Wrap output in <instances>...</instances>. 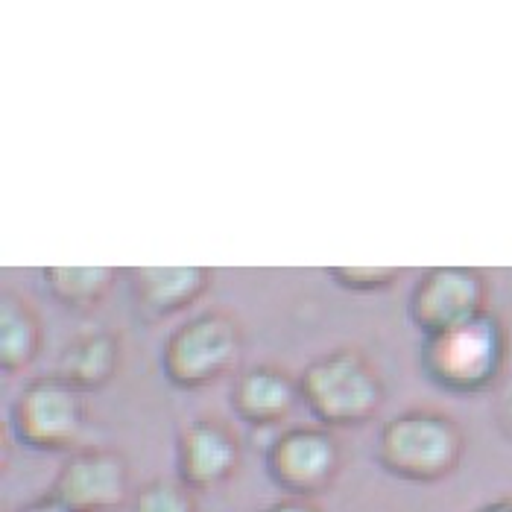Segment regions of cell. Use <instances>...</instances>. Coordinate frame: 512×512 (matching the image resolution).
Returning a JSON list of instances; mask_svg holds the SVG:
<instances>
[{"mask_svg": "<svg viewBox=\"0 0 512 512\" xmlns=\"http://www.w3.org/2000/svg\"><path fill=\"white\" fill-rule=\"evenodd\" d=\"M120 363V340L112 331H88L71 340L59 357V375L79 393L106 387Z\"/></svg>", "mask_w": 512, "mask_h": 512, "instance_id": "obj_12", "label": "cell"}, {"mask_svg": "<svg viewBox=\"0 0 512 512\" xmlns=\"http://www.w3.org/2000/svg\"><path fill=\"white\" fill-rule=\"evenodd\" d=\"M39 314L27 305L21 293L3 290L0 299V363L3 372H21L27 369L41 346Z\"/></svg>", "mask_w": 512, "mask_h": 512, "instance_id": "obj_13", "label": "cell"}, {"mask_svg": "<svg viewBox=\"0 0 512 512\" xmlns=\"http://www.w3.org/2000/svg\"><path fill=\"white\" fill-rule=\"evenodd\" d=\"M501 357L504 334L492 316L483 314L454 331L425 340L422 366L439 387L454 393H474L498 375Z\"/></svg>", "mask_w": 512, "mask_h": 512, "instance_id": "obj_4", "label": "cell"}, {"mask_svg": "<svg viewBox=\"0 0 512 512\" xmlns=\"http://www.w3.org/2000/svg\"><path fill=\"white\" fill-rule=\"evenodd\" d=\"M85 398L62 375L30 381L12 404L15 439L33 451H68L85 431Z\"/></svg>", "mask_w": 512, "mask_h": 512, "instance_id": "obj_5", "label": "cell"}, {"mask_svg": "<svg viewBox=\"0 0 512 512\" xmlns=\"http://www.w3.org/2000/svg\"><path fill=\"white\" fill-rule=\"evenodd\" d=\"M115 276L118 270L109 267H47L41 281L59 305L71 311H91L103 302Z\"/></svg>", "mask_w": 512, "mask_h": 512, "instance_id": "obj_14", "label": "cell"}, {"mask_svg": "<svg viewBox=\"0 0 512 512\" xmlns=\"http://www.w3.org/2000/svg\"><path fill=\"white\" fill-rule=\"evenodd\" d=\"M211 273L202 267H138L129 270V287L135 302L153 316H167L197 302L208 290Z\"/></svg>", "mask_w": 512, "mask_h": 512, "instance_id": "obj_11", "label": "cell"}, {"mask_svg": "<svg viewBox=\"0 0 512 512\" xmlns=\"http://www.w3.org/2000/svg\"><path fill=\"white\" fill-rule=\"evenodd\" d=\"M296 384L299 398L325 428L363 425L384 401V384L375 366L352 346L311 360Z\"/></svg>", "mask_w": 512, "mask_h": 512, "instance_id": "obj_1", "label": "cell"}, {"mask_svg": "<svg viewBox=\"0 0 512 512\" xmlns=\"http://www.w3.org/2000/svg\"><path fill=\"white\" fill-rule=\"evenodd\" d=\"M477 512H512V501H495V504H486L483 510Z\"/></svg>", "mask_w": 512, "mask_h": 512, "instance_id": "obj_19", "label": "cell"}, {"mask_svg": "<svg viewBox=\"0 0 512 512\" xmlns=\"http://www.w3.org/2000/svg\"><path fill=\"white\" fill-rule=\"evenodd\" d=\"M343 466V448L325 428H293L267 445V474L287 498H305L328 492Z\"/></svg>", "mask_w": 512, "mask_h": 512, "instance_id": "obj_6", "label": "cell"}, {"mask_svg": "<svg viewBox=\"0 0 512 512\" xmlns=\"http://www.w3.org/2000/svg\"><path fill=\"white\" fill-rule=\"evenodd\" d=\"M129 512H197V498L179 477H156L132 492Z\"/></svg>", "mask_w": 512, "mask_h": 512, "instance_id": "obj_15", "label": "cell"}, {"mask_svg": "<svg viewBox=\"0 0 512 512\" xmlns=\"http://www.w3.org/2000/svg\"><path fill=\"white\" fill-rule=\"evenodd\" d=\"M261 512H322L316 507L314 501H305V498H281L276 504L264 507Z\"/></svg>", "mask_w": 512, "mask_h": 512, "instance_id": "obj_17", "label": "cell"}, {"mask_svg": "<svg viewBox=\"0 0 512 512\" xmlns=\"http://www.w3.org/2000/svg\"><path fill=\"white\" fill-rule=\"evenodd\" d=\"M15 512H74L68 510L65 504H59L56 498H50V495H41L36 501H30V504H24V507H18Z\"/></svg>", "mask_w": 512, "mask_h": 512, "instance_id": "obj_18", "label": "cell"}, {"mask_svg": "<svg viewBox=\"0 0 512 512\" xmlns=\"http://www.w3.org/2000/svg\"><path fill=\"white\" fill-rule=\"evenodd\" d=\"M243 334L232 314L205 311L182 322L164 343L161 369L179 390H199L235 369Z\"/></svg>", "mask_w": 512, "mask_h": 512, "instance_id": "obj_3", "label": "cell"}, {"mask_svg": "<svg viewBox=\"0 0 512 512\" xmlns=\"http://www.w3.org/2000/svg\"><path fill=\"white\" fill-rule=\"evenodd\" d=\"M240 466L235 434L217 419H197L176 439V477L194 489L208 492L232 480Z\"/></svg>", "mask_w": 512, "mask_h": 512, "instance_id": "obj_9", "label": "cell"}, {"mask_svg": "<svg viewBox=\"0 0 512 512\" xmlns=\"http://www.w3.org/2000/svg\"><path fill=\"white\" fill-rule=\"evenodd\" d=\"M486 284L477 270L466 267H436L419 278L410 293L407 314L425 340L454 331L477 316H483Z\"/></svg>", "mask_w": 512, "mask_h": 512, "instance_id": "obj_8", "label": "cell"}, {"mask_svg": "<svg viewBox=\"0 0 512 512\" xmlns=\"http://www.w3.org/2000/svg\"><path fill=\"white\" fill-rule=\"evenodd\" d=\"M328 273L340 287L355 290V293L384 290L401 276V270H393V267H331Z\"/></svg>", "mask_w": 512, "mask_h": 512, "instance_id": "obj_16", "label": "cell"}, {"mask_svg": "<svg viewBox=\"0 0 512 512\" xmlns=\"http://www.w3.org/2000/svg\"><path fill=\"white\" fill-rule=\"evenodd\" d=\"M129 463L115 448H79L53 477L50 498L74 512H112L129 507Z\"/></svg>", "mask_w": 512, "mask_h": 512, "instance_id": "obj_7", "label": "cell"}, {"mask_svg": "<svg viewBox=\"0 0 512 512\" xmlns=\"http://www.w3.org/2000/svg\"><path fill=\"white\" fill-rule=\"evenodd\" d=\"M463 431L436 410H404L378 436V463L384 472L410 483H436L463 460Z\"/></svg>", "mask_w": 512, "mask_h": 512, "instance_id": "obj_2", "label": "cell"}, {"mask_svg": "<svg viewBox=\"0 0 512 512\" xmlns=\"http://www.w3.org/2000/svg\"><path fill=\"white\" fill-rule=\"evenodd\" d=\"M232 410L252 428H276L296 407L299 384L278 366L258 363L240 372L232 387Z\"/></svg>", "mask_w": 512, "mask_h": 512, "instance_id": "obj_10", "label": "cell"}]
</instances>
